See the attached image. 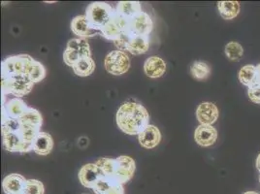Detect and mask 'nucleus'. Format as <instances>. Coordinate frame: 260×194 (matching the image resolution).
Instances as JSON below:
<instances>
[{
  "mask_svg": "<svg viewBox=\"0 0 260 194\" xmlns=\"http://www.w3.org/2000/svg\"><path fill=\"white\" fill-rule=\"evenodd\" d=\"M22 127L20 119H11L2 114V133L16 132L19 133Z\"/></svg>",
  "mask_w": 260,
  "mask_h": 194,
  "instance_id": "nucleus-30",
  "label": "nucleus"
},
{
  "mask_svg": "<svg viewBox=\"0 0 260 194\" xmlns=\"http://www.w3.org/2000/svg\"><path fill=\"white\" fill-rule=\"evenodd\" d=\"M95 164L101 170L103 176L115 183L114 178H115L116 167H117V159L107 158V157L100 158V159H98V161L95 162Z\"/></svg>",
  "mask_w": 260,
  "mask_h": 194,
  "instance_id": "nucleus-26",
  "label": "nucleus"
},
{
  "mask_svg": "<svg viewBox=\"0 0 260 194\" xmlns=\"http://www.w3.org/2000/svg\"><path fill=\"white\" fill-rule=\"evenodd\" d=\"M153 22L149 14L142 11L129 21V31L133 35L149 36L152 33Z\"/></svg>",
  "mask_w": 260,
  "mask_h": 194,
  "instance_id": "nucleus-9",
  "label": "nucleus"
},
{
  "mask_svg": "<svg viewBox=\"0 0 260 194\" xmlns=\"http://www.w3.org/2000/svg\"><path fill=\"white\" fill-rule=\"evenodd\" d=\"M39 132H40L39 128L22 124V127H21V130H20L19 133H20L22 140L25 144L32 146L33 142L35 140V138L37 137V135L39 134Z\"/></svg>",
  "mask_w": 260,
  "mask_h": 194,
  "instance_id": "nucleus-31",
  "label": "nucleus"
},
{
  "mask_svg": "<svg viewBox=\"0 0 260 194\" xmlns=\"http://www.w3.org/2000/svg\"><path fill=\"white\" fill-rule=\"evenodd\" d=\"M20 121L23 125L33 126L40 130L43 123V118L39 113V111L29 107L25 112V114L20 119Z\"/></svg>",
  "mask_w": 260,
  "mask_h": 194,
  "instance_id": "nucleus-25",
  "label": "nucleus"
},
{
  "mask_svg": "<svg viewBox=\"0 0 260 194\" xmlns=\"http://www.w3.org/2000/svg\"><path fill=\"white\" fill-rule=\"evenodd\" d=\"M190 73L196 80L202 81L211 74V67L205 61L196 60L190 66Z\"/></svg>",
  "mask_w": 260,
  "mask_h": 194,
  "instance_id": "nucleus-27",
  "label": "nucleus"
},
{
  "mask_svg": "<svg viewBox=\"0 0 260 194\" xmlns=\"http://www.w3.org/2000/svg\"><path fill=\"white\" fill-rule=\"evenodd\" d=\"M256 71H257V80L260 83V63L256 66Z\"/></svg>",
  "mask_w": 260,
  "mask_h": 194,
  "instance_id": "nucleus-38",
  "label": "nucleus"
},
{
  "mask_svg": "<svg viewBox=\"0 0 260 194\" xmlns=\"http://www.w3.org/2000/svg\"><path fill=\"white\" fill-rule=\"evenodd\" d=\"M138 141L143 148L153 149L160 143L161 133L156 126L149 124L138 135Z\"/></svg>",
  "mask_w": 260,
  "mask_h": 194,
  "instance_id": "nucleus-16",
  "label": "nucleus"
},
{
  "mask_svg": "<svg viewBox=\"0 0 260 194\" xmlns=\"http://www.w3.org/2000/svg\"><path fill=\"white\" fill-rule=\"evenodd\" d=\"M129 29V21L119 16L116 12L114 17L109 21L101 29V35L108 39V40H115L118 38L120 33Z\"/></svg>",
  "mask_w": 260,
  "mask_h": 194,
  "instance_id": "nucleus-8",
  "label": "nucleus"
},
{
  "mask_svg": "<svg viewBox=\"0 0 260 194\" xmlns=\"http://www.w3.org/2000/svg\"><path fill=\"white\" fill-rule=\"evenodd\" d=\"M104 194H124V188L122 184L115 183Z\"/></svg>",
  "mask_w": 260,
  "mask_h": 194,
  "instance_id": "nucleus-36",
  "label": "nucleus"
},
{
  "mask_svg": "<svg viewBox=\"0 0 260 194\" xmlns=\"http://www.w3.org/2000/svg\"><path fill=\"white\" fill-rule=\"evenodd\" d=\"M3 147L10 152H28L32 151V146L25 144L20 135L16 132L2 133Z\"/></svg>",
  "mask_w": 260,
  "mask_h": 194,
  "instance_id": "nucleus-11",
  "label": "nucleus"
},
{
  "mask_svg": "<svg viewBox=\"0 0 260 194\" xmlns=\"http://www.w3.org/2000/svg\"><path fill=\"white\" fill-rule=\"evenodd\" d=\"M144 71L152 79L160 78L166 71V63L158 56H151L144 63Z\"/></svg>",
  "mask_w": 260,
  "mask_h": 194,
  "instance_id": "nucleus-19",
  "label": "nucleus"
},
{
  "mask_svg": "<svg viewBox=\"0 0 260 194\" xmlns=\"http://www.w3.org/2000/svg\"><path fill=\"white\" fill-rule=\"evenodd\" d=\"M150 47L149 36H138L133 35L127 51L134 55L146 54Z\"/></svg>",
  "mask_w": 260,
  "mask_h": 194,
  "instance_id": "nucleus-24",
  "label": "nucleus"
},
{
  "mask_svg": "<svg viewBox=\"0 0 260 194\" xmlns=\"http://www.w3.org/2000/svg\"><path fill=\"white\" fill-rule=\"evenodd\" d=\"M71 30L79 38L87 39L88 37H92L96 34H101L100 31L94 29L87 20L86 15H80L75 17L71 22Z\"/></svg>",
  "mask_w": 260,
  "mask_h": 194,
  "instance_id": "nucleus-13",
  "label": "nucleus"
},
{
  "mask_svg": "<svg viewBox=\"0 0 260 194\" xmlns=\"http://www.w3.org/2000/svg\"><path fill=\"white\" fill-rule=\"evenodd\" d=\"M29 108L22 98L14 97L3 104L2 114L11 119H20Z\"/></svg>",
  "mask_w": 260,
  "mask_h": 194,
  "instance_id": "nucleus-15",
  "label": "nucleus"
},
{
  "mask_svg": "<svg viewBox=\"0 0 260 194\" xmlns=\"http://www.w3.org/2000/svg\"><path fill=\"white\" fill-rule=\"evenodd\" d=\"M85 56H91L90 47L87 39H83V38L70 39L67 43L64 54H63L65 64L72 67L80 58Z\"/></svg>",
  "mask_w": 260,
  "mask_h": 194,
  "instance_id": "nucleus-5",
  "label": "nucleus"
},
{
  "mask_svg": "<svg viewBox=\"0 0 260 194\" xmlns=\"http://www.w3.org/2000/svg\"><path fill=\"white\" fill-rule=\"evenodd\" d=\"M255 165H256V169L259 171L260 173V153L257 155V158H256V163H255Z\"/></svg>",
  "mask_w": 260,
  "mask_h": 194,
  "instance_id": "nucleus-37",
  "label": "nucleus"
},
{
  "mask_svg": "<svg viewBox=\"0 0 260 194\" xmlns=\"http://www.w3.org/2000/svg\"><path fill=\"white\" fill-rule=\"evenodd\" d=\"M117 159V167L114 182L119 184H124L128 183L130 180L133 178L134 173L136 170V163L134 159L127 155H121Z\"/></svg>",
  "mask_w": 260,
  "mask_h": 194,
  "instance_id": "nucleus-7",
  "label": "nucleus"
},
{
  "mask_svg": "<svg viewBox=\"0 0 260 194\" xmlns=\"http://www.w3.org/2000/svg\"><path fill=\"white\" fill-rule=\"evenodd\" d=\"M116 10H114L105 2H93L87 6L86 16L90 25L100 31V29L114 17Z\"/></svg>",
  "mask_w": 260,
  "mask_h": 194,
  "instance_id": "nucleus-3",
  "label": "nucleus"
},
{
  "mask_svg": "<svg viewBox=\"0 0 260 194\" xmlns=\"http://www.w3.org/2000/svg\"><path fill=\"white\" fill-rule=\"evenodd\" d=\"M104 66L106 71L110 74L116 76L122 75L129 70V56L125 52H121L119 50L113 51L106 55L104 60Z\"/></svg>",
  "mask_w": 260,
  "mask_h": 194,
  "instance_id": "nucleus-6",
  "label": "nucleus"
},
{
  "mask_svg": "<svg viewBox=\"0 0 260 194\" xmlns=\"http://www.w3.org/2000/svg\"><path fill=\"white\" fill-rule=\"evenodd\" d=\"M27 180L20 174H10L2 182L3 190L6 194H20L23 192Z\"/></svg>",
  "mask_w": 260,
  "mask_h": 194,
  "instance_id": "nucleus-17",
  "label": "nucleus"
},
{
  "mask_svg": "<svg viewBox=\"0 0 260 194\" xmlns=\"http://www.w3.org/2000/svg\"><path fill=\"white\" fill-rule=\"evenodd\" d=\"M74 73L79 77H87L91 75L95 70V62L91 56H85L80 58L75 64L72 66Z\"/></svg>",
  "mask_w": 260,
  "mask_h": 194,
  "instance_id": "nucleus-23",
  "label": "nucleus"
},
{
  "mask_svg": "<svg viewBox=\"0 0 260 194\" xmlns=\"http://www.w3.org/2000/svg\"><path fill=\"white\" fill-rule=\"evenodd\" d=\"M113 184H115V183L108 180L107 178L103 177L98 181L96 184L94 185V187L92 188V190L95 194H104Z\"/></svg>",
  "mask_w": 260,
  "mask_h": 194,
  "instance_id": "nucleus-34",
  "label": "nucleus"
},
{
  "mask_svg": "<svg viewBox=\"0 0 260 194\" xmlns=\"http://www.w3.org/2000/svg\"><path fill=\"white\" fill-rule=\"evenodd\" d=\"M217 9L222 19L230 21L238 16L241 6L238 1H220L217 3Z\"/></svg>",
  "mask_w": 260,
  "mask_h": 194,
  "instance_id": "nucleus-21",
  "label": "nucleus"
},
{
  "mask_svg": "<svg viewBox=\"0 0 260 194\" xmlns=\"http://www.w3.org/2000/svg\"><path fill=\"white\" fill-rule=\"evenodd\" d=\"M132 37H133V34L130 33L129 29L125 30V31L120 33L119 37L114 40L115 46L118 48L119 51H121V52L127 51Z\"/></svg>",
  "mask_w": 260,
  "mask_h": 194,
  "instance_id": "nucleus-32",
  "label": "nucleus"
},
{
  "mask_svg": "<svg viewBox=\"0 0 260 194\" xmlns=\"http://www.w3.org/2000/svg\"><path fill=\"white\" fill-rule=\"evenodd\" d=\"M45 187L43 183L38 180H27L23 193L24 194H44Z\"/></svg>",
  "mask_w": 260,
  "mask_h": 194,
  "instance_id": "nucleus-33",
  "label": "nucleus"
},
{
  "mask_svg": "<svg viewBox=\"0 0 260 194\" xmlns=\"http://www.w3.org/2000/svg\"><path fill=\"white\" fill-rule=\"evenodd\" d=\"M54 140L53 137L47 133L40 131L32 144V151L39 155H48L53 151Z\"/></svg>",
  "mask_w": 260,
  "mask_h": 194,
  "instance_id": "nucleus-18",
  "label": "nucleus"
},
{
  "mask_svg": "<svg viewBox=\"0 0 260 194\" xmlns=\"http://www.w3.org/2000/svg\"><path fill=\"white\" fill-rule=\"evenodd\" d=\"M217 139V131L213 125L200 124L194 131V140L201 147L213 146Z\"/></svg>",
  "mask_w": 260,
  "mask_h": 194,
  "instance_id": "nucleus-14",
  "label": "nucleus"
},
{
  "mask_svg": "<svg viewBox=\"0 0 260 194\" xmlns=\"http://www.w3.org/2000/svg\"><path fill=\"white\" fill-rule=\"evenodd\" d=\"M83 194H89V193H83Z\"/></svg>",
  "mask_w": 260,
  "mask_h": 194,
  "instance_id": "nucleus-40",
  "label": "nucleus"
},
{
  "mask_svg": "<svg viewBox=\"0 0 260 194\" xmlns=\"http://www.w3.org/2000/svg\"><path fill=\"white\" fill-rule=\"evenodd\" d=\"M224 53L229 60L239 61L244 54V49L241 44L235 41H231L225 46Z\"/></svg>",
  "mask_w": 260,
  "mask_h": 194,
  "instance_id": "nucleus-28",
  "label": "nucleus"
},
{
  "mask_svg": "<svg viewBox=\"0 0 260 194\" xmlns=\"http://www.w3.org/2000/svg\"><path fill=\"white\" fill-rule=\"evenodd\" d=\"M34 59L28 54H19L7 57L1 63L2 76L26 75Z\"/></svg>",
  "mask_w": 260,
  "mask_h": 194,
  "instance_id": "nucleus-4",
  "label": "nucleus"
},
{
  "mask_svg": "<svg viewBox=\"0 0 260 194\" xmlns=\"http://www.w3.org/2000/svg\"><path fill=\"white\" fill-rule=\"evenodd\" d=\"M116 12L126 20H132L142 12L141 4L138 1H120Z\"/></svg>",
  "mask_w": 260,
  "mask_h": 194,
  "instance_id": "nucleus-20",
  "label": "nucleus"
},
{
  "mask_svg": "<svg viewBox=\"0 0 260 194\" xmlns=\"http://www.w3.org/2000/svg\"><path fill=\"white\" fill-rule=\"evenodd\" d=\"M219 116L217 106L211 102H202L196 110V118L200 124L213 125Z\"/></svg>",
  "mask_w": 260,
  "mask_h": 194,
  "instance_id": "nucleus-12",
  "label": "nucleus"
},
{
  "mask_svg": "<svg viewBox=\"0 0 260 194\" xmlns=\"http://www.w3.org/2000/svg\"><path fill=\"white\" fill-rule=\"evenodd\" d=\"M259 182H260V176H259Z\"/></svg>",
  "mask_w": 260,
  "mask_h": 194,
  "instance_id": "nucleus-42",
  "label": "nucleus"
},
{
  "mask_svg": "<svg viewBox=\"0 0 260 194\" xmlns=\"http://www.w3.org/2000/svg\"><path fill=\"white\" fill-rule=\"evenodd\" d=\"M248 94H249V99H250L251 102H253V103H255V104H260L259 82H257V83L254 84L253 86L249 87Z\"/></svg>",
  "mask_w": 260,
  "mask_h": 194,
  "instance_id": "nucleus-35",
  "label": "nucleus"
},
{
  "mask_svg": "<svg viewBox=\"0 0 260 194\" xmlns=\"http://www.w3.org/2000/svg\"><path fill=\"white\" fill-rule=\"evenodd\" d=\"M243 194H259L258 192H256V191H252V190H249V191H246V192H244Z\"/></svg>",
  "mask_w": 260,
  "mask_h": 194,
  "instance_id": "nucleus-39",
  "label": "nucleus"
},
{
  "mask_svg": "<svg viewBox=\"0 0 260 194\" xmlns=\"http://www.w3.org/2000/svg\"><path fill=\"white\" fill-rule=\"evenodd\" d=\"M238 79L242 85L248 87L256 84L258 82L256 66L252 64L243 66L239 71Z\"/></svg>",
  "mask_w": 260,
  "mask_h": 194,
  "instance_id": "nucleus-22",
  "label": "nucleus"
},
{
  "mask_svg": "<svg viewBox=\"0 0 260 194\" xmlns=\"http://www.w3.org/2000/svg\"><path fill=\"white\" fill-rule=\"evenodd\" d=\"M103 177V174L95 163H87L79 171L80 183L90 189H92L98 181Z\"/></svg>",
  "mask_w": 260,
  "mask_h": 194,
  "instance_id": "nucleus-10",
  "label": "nucleus"
},
{
  "mask_svg": "<svg viewBox=\"0 0 260 194\" xmlns=\"http://www.w3.org/2000/svg\"><path fill=\"white\" fill-rule=\"evenodd\" d=\"M20 194H24V193H23V192H22V193H20Z\"/></svg>",
  "mask_w": 260,
  "mask_h": 194,
  "instance_id": "nucleus-41",
  "label": "nucleus"
},
{
  "mask_svg": "<svg viewBox=\"0 0 260 194\" xmlns=\"http://www.w3.org/2000/svg\"><path fill=\"white\" fill-rule=\"evenodd\" d=\"M119 130L128 135H139L150 123V115L140 103L125 102L117 112Z\"/></svg>",
  "mask_w": 260,
  "mask_h": 194,
  "instance_id": "nucleus-1",
  "label": "nucleus"
},
{
  "mask_svg": "<svg viewBox=\"0 0 260 194\" xmlns=\"http://www.w3.org/2000/svg\"><path fill=\"white\" fill-rule=\"evenodd\" d=\"M34 83L27 75L6 77L1 76V88L3 96L12 94L15 97L25 96L32 90Z\"/></svg>",
  "mask_w": 260,
  "mask_h": 194,
  "instance_id": "nucleus-2",
  "label": "nucleus"
},
{
  "mask_svg": "<svg viewBox=\"0 0 260 194\" xmlns=\"http://www.w3.org/2000/svg\"><path fill=\"white\" fill-rule=\"evenodd\" d=\"M26 75L32 81L34 84L39 83V82L44 80V78L46 77V68L44 67V65L41 62L34 59V61L30 66Z\"/></svg>",
  "mask_w": 260,
  "mask_h": 194,
  "instance_id": "nucleus-29",
  "label": "nucleus"
}]
</instances>
